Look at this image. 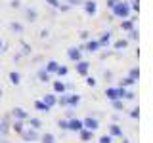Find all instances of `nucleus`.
<instances>
[{
	"mask_svg": "<svg viewBox=\"0 0 153 143\" xmlns=\"http://www.w3.org/2000/svg\"><path fill=\"white\" fill-rule=\"evenodd\" d=\"M25 15H27L29 21H36L38 13H36V10H35V8H27V10H25Z\"/></svg>",
	"mask_w": 153,
	"mask_h": 143,
	"instance_id": "16",
	"label": "nucleus"
},
{
	"mask_svg": "<svg viewBox=\"0 0 153 143\" xmlns=\"http://www.w3.org/2000/svg\"><path fill=\"white\" fill-rule=\"evenodd\" d=\"M12 31H16V32H23V25H21V23H12Z\"/></svg>",
	"mask_w": 153,
	"mask_h": 143,
	"instance_id": "32",
	"label": "nucleus"
},
{
	"mask_svg": "<svg viewBox=\"0 0 153 143\" xmlns=\"http://www.w3.org/2000/svg\"><path fill=\"white\" fill-rule=\"evenodd\" d=\"M35 109H36V111H40V113H48V111H50V109H48L42 101H36L35 103Z\"/></svg>",
	"mask_w": 153,
	"mask_h": 143,
	"instance_id": "27",
	"label": "nucleus"
},
{
	"mask_svg": "<svg viewBox=\"0 0 153 143\" xmlns=\"http://www.w3.org/2000/svg\"><path fill=\"white\" fill-rule=\"evenodd\" d=\"M113 107L117 109V111H121V109H123V99H115V101H113Z\"/></svg>",
	"mask_w": 153,
	"mask_h": 143,
	"instance_id": "35",
	"label": "nucleus"
},
{
	"mask_svg": "<svg viewBox=\"0 0 153 143\" xmlns=\"http://www.w3.org/2000/svg\"><path fill=\"white\" fill-rule=\"evenodd\" d=\"M132 84H136V80L130 78V76H126L124 80H121V86H123V88H126V86H132Z\"/></svg>",
	"mask_w": 153,
	"mask_h": 143,
	"instance_id": "28",
	"label": "nucleus"
},
{
	"mask_svg": "<svg viewBox=\"0 0 153 143\" xmlns=\"http://www.w3.org/2000/svg\"><path fill=\"white\" fill-rule=\"evenodd\" d=\"M67 2H69V6H71V8H73V6H82L84 0H67Z\"/></svg>",
	"mask_w": 153,
	"mask_h": 143,
	"instance_id": "36",
	"label": "nucleus"
},
{
	"mask_svg": "<svg viewBox=\"0 0 153 143\" xmlns=\"http://www.w3.org/2000/svg\"><path fill=\"white\" fill-rule=\"evenodd\" d=\"M138 38V31L136 29H130V40H136Z\"/></svg>",
	"mask_w": 153,
	"mask_h": 143,
	"instance_id": "40",
	"label": "nucleus"
},
{
	"mask_svg": "<svg viewBox=\"0 0 153 143\" xmlns=\"http://www.w3.org/2000/svg\"><path fill=\"white\" fill-rule=\"evenodd\" d=\"M46 4H50L52 8H59V0H46Z\"/></svg>",
	"mask_w": 153,
	"mask_h": 143,
	"instance_id": "39",
	"label": "nucleus"
},
{
	"mask_svg": "<svg viewBox=\"0 0 153 143\" xmlns=\"http://www.w3.org/2000/svg\"><path fill=\"white\" fill-rule=\"evenodd\" d=\"M134 95H136L134 92H130V90H126V94H124V97H123V99H128V101H130V99H134Z\"/></svg>",
	"mask_w": 153,
	"mask_h": 143,
	"instance_id": "38",
	"label": "nucleus"
},
{
	"mask_svg": "<svg viewBox=\"0 0 153 143\" xmlns=\"http://www.w3.org/2000/svg\"><path fill=\"white\" fill-rule=\"evenodd\" d=\"M29 124H31V128H35V130H40V126H42V122L38 120V118H31V116H29Z\"/></svg>",
	"mask_w": 153,
	"mask_h": 143,
	"instance_id": "25",
	"label": "nucleus"
},
{
	"mask_svg": "<svg viewBox=\"0 0 153 143\" xmlns=\"http://www.w3.org/2000/svg\"><path fill=\"white\" fill-rule=\"evenodd\" d=\"M92 130H86V128H82V130L79 132V136H80V139L82 141H88V139H92Z\"/></svg>",
	"mask_w": 153,
	"mask_h": 143,
	"instance_id": "18",
	"label": "nucleus"
},
{
	"mask_svg": "<svg viewBox=\"0 0 153 143\" xmlns=\"http://www.w3.org/2000/svg\"><path fill=\"white\" fill-rule=\"evenodd\" d=\"M123 143H128V139H123Z\"/></svg>",
	"mask_w": 153,
	"mask_h": 143,
	"instance_id": "45",
	"label": "nucleus"
},
{
	"mask_svg": "<svg viewBox=\"0 0 153 143\" xmlns=\"http://www.w3.org/2000/svg\"><path fill=\"white\" fill-rule=\"evenodd\" d=\"M130 116L132 118H138V116H140V109H134V111L130 113Z\"/></svg>",
	"mask_w": 153,
	"mask_h": 143,
	"instance_id": "41",
	"label": "nucleus"
},
{
	"mask_svg": "<svg viewBox=\"0 0 153 143\" xmlns=\"http://www.w3.org/2000/svg\"><path fill=\"white\" fill-rule=\"evenodd\" d=\"M79 103H80V95H76V94H69V103H67V107H76Z\"/></svg>",
	"mask_w": 153,
	"mask_h": 143,
	"instance_id": "15",
	"label": "nucleus"
},
{
	"mask_svg": "<svg viewBox=\"0 0 153 143\" xmlns=\"http://www.w3.org/2000/svg\"><path fill=\"white\" fill-rule=\"evenodd\" d=\"M10 82L17 86L19 82H21V74H19V73H16V71H12V73H10Z\"/></svg>",
	"mask_w": 153,
	"mask_h": 143,
	"instance_id": "21",
	"label": "nucleus"
},
{
	"mask_svg": "<svg viewBox=\"0 0 153 143\" xmlns=\"http://www.w3.org/2000/svg\"><path fill=\"white\" fill-rule=\"evenodd\" d=\"M2 48H4V42H2V38H0V52H2Z\"/></svg>",
	"mask_w": 153,
	"mask_h": 143,
	"instance_id": "44",
	"label": "nucleus"
},
{
	"mask_svg": "<svg viewBox=\"0 0 153 143\" xmlns=\"http://www.w3.org/2000/svg\"><path fill=\"white\" fill-rule=\"evenodd\" d=\"M57 126H59L61 130H69V120H59V122H57Z\"/></svg>",
	"mask_w": 153,
	"mask_h": 143,
	"instance_id": "33",
	"label": "nucleus"
},
{
	"mask_svg": "<svg viewBox=\"0 0 153 143\" xmlns=\"http://www.w3.org/2000/svg\"><path fill=\"white\" fill-rule=\"evenodd\" d=\"M98 42H100L102 46H107L109 42H111V32H109V31H107V32H103V35H102V38H100Z\"/></svg>",
	"mask_w": 153,
	"mask_h": 143,
	"instance_id": "20",
	"label": "nucleus"
},
{
	"mask_svg": "<svg viewBox=\"0 0 153 143\" xmlns=\"http://www.w3.org/2000/svg\"><path fill=\"white\" fill-rule=\"evenodd\" d=\"M0 97H2V90H0Z\"/></svg>",
	"mask_w": 153,
	"mask_h": 143,
	"instance_id": "46",
	"label": "nucleus"
},
{
	"mask_svg": "<svg viewBox=\"0 0 153 143\" xmlns=\"http://www.w3.org/2000/svg\"><path fill=\"white\" fill-rule=\"evenodd\" d=\"M57 67H59V63L52 59V61H48V63H46V71H48V73H50V74H54L56 71H57Z\"/></svg>",
	"mask_w": 153,
	"mask_h": 143,
	"instance_id": "17",
	"label": "nucleus"
},
{
	"mask_svg": "<svg viewBox=\"0 0 153 143\" xmlns=\"http://www.w3.org/2000/svg\"><path fill=\"white\" fill-rule=\"evenodd\" d=\"M105 95H107V99H111V101L121 99V88H107L105 90Z\"/></svg>",
	"mask_w": 153,
	"mask_h": 143,
	"instance_id": "9",
	"label": "nucleus"
},
{
	"mask_svg": "<svg viewBox=\"0 0 153 143\" xmlns=\"http://www.w3.org/2000/svg\"><path fill=\"white\" fill-rule=\"evenodd\" d=\"M67 57H69L71 61H75V63H76V61L82 59V52H80L79 48H69V50H67Z\"/></svg>",
	"mask_w": 153,
	"mask_h": 143,
	"instance_id": "7",
	"label": "nucleus"
},
{
	"mask_svg": "<svg viewBox=\"0 0 153 143\" xmlns=\"http://www.w3.org/2000/svg\"><path fill=\"white\" fill-rule=\"evenodd\" d=\"M56 73L59 74V76H65L67 73H69V69H67V67H61V65H59V67H57V71H56Z\"/></svg>",
	"mask_w": 153,
	"mask_h": 143,
	"instance_id": "31",
	"label": "nucleus"
},
{
	"mask_svg": "<svg viewBox=\"0 0 153 143\" xmlns=\"http://www.w3.org/2000/svg\"><path fill=\"white\" fill-rule=\"evenodd\" d=\"M21 136H23V139H25V141H38V137H40V136H38V130H35V128H31V130H23V133H21Z\"/></svg>",
	"mask_w": 153,
	"mask_h": 143,
	"instance_id": "5",
	"label": "nucleus"
},
{
	"mask_svg": "<svg viewBox=\"0 0 153 143\" xmlns=\"http://www.w3.org/2000/svg\"><path fill=\"white\" fill-rule=\"evenodd\" d=\"M134 27V19H128V21H123L121 29H124V31H130V29Z\"/></svg>",
	"mask_w": 153,
	"mask_h": 143,
	"instance_id": "29",
	"label": "nucleus"
},
{
	"mask_svg": "<svg viewBox=\"0 0 153 143\" xmlns=\"http://www.w3.org/2000/svg\"><path fill=\"white\" fill-rule=\"evenodd\" d=\"M2 143H10V141H2Z\"/></svg>",
	"mask_w": 153,
	"mask_h": 143,
	"instance_id": "47",
	"label": "nucleus"
},
{
	"mask_svg": "<svg viewBox=\"0 0 153 143\" xmlns=\"http://www.w3.org/2000/svg\"><path fill=\"white\" fill-rule=\"evenodd\" d=\"M8 132H10V118L4 116L2 122H0V133H2V136H6Z\"/></svg>",
	"mask_w": 153,
	"mask_h": 143,
	"instance_id": "13",
	"label": "nucleus"
},
{
	"mask_svg": "<svg viewBox=\"0 0 153 143\" xmlns=\"http://www.w3.org/2000/svg\"><path fill=\"white\" fill-rule=\"evenodd\" d=\"M12 116L16 118V120H27L29 113L25 111V109H21V107H16V109H12Z\"/></svg>",
	"mask_w": 153,
	"mask_h": 143,
	"instance_id": "6",
	"label": "nucleus"
},
{
	"mask_svg": "<svg viewBox=\"0 0 153 143\" xmlns=\"http://www.w3.org/2000/svg\"><path fill=\"white\" fill-rule=\"evenodd\" d=\"M86 84H88L90 88H94V86H96V78H94V76H88V78H86Z\"/></svg>",
	"mask_w": 153,
	"mask_h": 143,
	"instance_id": "37",
	"label": "nucleus"
},
{
	"mask_svg": "<svg viewBox=\"0 0 153 143\" xmlns=\"http://www.w3.org/2000/svg\"><path fill=\"white\" fill-rule=\"evenodd\" d=\"M75 69H76V74H80V76H86L88 74V69H90V63L88 61H76V65H75Z\"/></svg>",
	"mask_w": 153,
	"mask_h": 143,
	"instance_id": "3",
	"label": "nucleus"
},
{
	"mask_svg": "<svg viewBox=\"0 0 153 143\" xmlns=\"http://www.w3.org/2000/svg\"><path fill=\"white\" fill-rule=\"evenodd\" d=\"M109 136H113V137H123V128L119 126V124H111V126H109Z\"/></svg>",
	"mask_w": 153,
	"mask_h": 143,
	"instance_id": "12",
	"label": "nucleus"
},
{
	"mask_svg": "<svg viewBox=\"0 0 153 143\" xmlns=\"http://www.w3.org/2000/svg\"><path fill=\"white\" fill-rule=\"evenodd\" d=\"M82 6H84V12L88 13V15H96V13H98V4H96V0H84Z\"/></svg>",
	"mask_w": 153,
	"mask_h": 143,
	"instance_id": "2",
	"label": "nucleus"
},
{
	"mask_svg": "<svg viewBox=\"0 0 153 143\" xmlns=\"http://www.w3.org/2000/svg\"><path fill=\"white\" fill-rule=\"evenodd\" d=\"M128 76H130V78H134V80L138 82V78H140V69H136V67H134V69H130V74H128Z\"/></svg>",
	"mask_w": 153,
	"mask_h": 143,
	"instance_id": "30",
	"label": "nucleus"
},
{
	"mask_svg": "<svg viewBox=\"0 0 153 143\" xmlns=\"http://www.w3.org/2000/svg\"><path fill=\"white\" fill-rule=\"evenodd\" d=\"M117 2H119V0H107V8H113Z\"/></svg>",
	"mask_w": 153,
	"mask_h": 143,
	"instance_id": "42",
	"label": "nucleus"
},
{
	"mask_svg": "<svg viewBox=\"0 0 153 143\" xmlns=\"http://www.w3.org/2000/svg\"><path fill=\"white\" fill-rule=\"evenodd\" d=\"M86 52H90V54H94V52H98L100 50V48H102V44H100V42L98 40H88V42H86Z\"/></svg>",
	"mask_w": 153,
	"mask_h": 143,
	"instance_id": "11",
	"label": "nucleus"
},
{
	"mask_svg": "<svg viewBox=\"0 0 153 143\" xmlns=\"http://www.w3.org/2000/svg\"><path fill=\"white\" fill-rule=\"evenodd\" d=\"M42 103H44L48 109H52L54 105H57V95L56 94H46L44 99H42Z\"/></svg>",
	"mask_w": 153,
	"mask_h": 143,
	"instance_id": "8",
	"label": "nucleus"
},
{
	"mask_svg": "<svg viewBox=\"0 0 153 143\" xmlns=\"http://www.w3.org/2000/svg\"><path fill=\"white\" fill-rule=\"evenodd\" d=\"M19 4H21L19 0H12V8H19Z\"/></svg>",
	"mask_w": 153,
	"mask_h": 143,
	"instance_id": "43",
	"label": "nucleus"
},
{
	"mask_svg": "<svg viewBox=\"0 0 153 143\" xmlns=\"http://www.w3.org/2000/svg\"><path fill=\"white\" fill-rule=\"evenodd\" d=\"M113 10V15L115 17H119V19H128V15H130V4L128 2H123V0H119L117 4L111 8Z\"/></svg>",
	"mask_w": 153,
	"mask_h": 143,
	"instance_id": "1",
	"label": "nucleus"
},
{
	"mask_svg": "<svg viewBox=\"0 0 153 143\" xmlns=\"http://www.w3.org/2000/svg\"><path fill=\"white\" fill-rule=\"evenodd\" d=\"M82 126L86 128V130H92V132H96V130L100 128V122H98V118L88 116V118H84V120H82Z\"/></svg>",
	"mask_w": 153,
	"mask_h": 143,
	"instance_id": "4",
	"label": "nucleus"
},
{
	"mask_svg": "<svg viewBox=\"0 0 153 143\" xmlns=\"http://www.w3.org/2000/svg\"><path fill=\"white\" fill-rule=\"evenodd\" d=\"M67 103H69V94H61V97L57 99V105H59V107H67Z\"/></svg>",
	"mask_w": 153,
	"mask_h": 143,
	"instance_id": "22",
	"label": "nucleus"
},
{
	"mask_svg": "<svg viewBox=\"0 0 153 143\" xmlns=\"http://www.w3.org/2000/svg\"><path fill=\"white\" fill-rule=\"evenodd\" d=\"M82 120H79V118H71V120H69V130L71 132H80V130H82Z\"/></svg>",
	"mask_w": 153,
	"mask_h": 143,
	"instance_id": "10",
	"label": "nucleus"
},
{
	"mask_svg": "<svg viewBox=\"0 0 153 143\" xmlns=\"http://www.w3.org/2000/svg\"><path fill=\"white\" fill-rule=\"evenodd\" d=\"M40 139H42V143H56V137L52 136V133H44Z\"/></svg>",
	"mask_w": 153,
	"mask_h": 143,
	"instance_id": "26",
	"label": "nucleus"
},
{
	"mask_svg": "<svg viewBox=\"0 0 153 143\" xmlns=\"http://www.w3.org/2000/svg\"><path fill=\"white\" fill-rule=\"evenodd\" d=\"M10 126L13 128V132H17V133H23V120H16L13 124H10Z\"/></svg>",
	"mask_w": 153,
	"mask_h": 143,
	"instance_id": "23",
	"label": "nucleus"
},
{
	"mask_svg": "<svg viewBox=\"0 0 153 143\" xmlns=\"http://www.w3.org/2000/svg\"><path fill=\"white\" fill-rule=\"evenodd\" d=\"M65 90H67V86L61 82V80H56V82H54V92L56 94H63Z\"/></svg>",
	"mask_w": 153,
	"mask_h": 143,
	"instance_id": "19",
	"label": "nucleus"
},
{
	"mask_svg": "<svg viewBox=\"0 0 153 143\" xmlns=\"http://www.w3.org/2000/svg\"><path fill=\"white\" fill-rule=\"evenodd\" d=\"M50 78H52V74L48 73L46 69H40V71H38V80H40V82H50Z\"/></svg>",
	"mask_w": 153,
	"mask_h": 143,
	"instance_id": "14",
	"label": "nucleus"
},
{
	"mask_svg": "<svg viewBox=\"0 0 153 143\" xmlns=\"http://www.w3.org/2000/svg\"><path fill=\"white\" fill-rule=\"evenodd\" d=\"M113 46H115V50H124V48L128 46V40H124V38H121V40H117Z\"/></svg>",
	"mask_w": 153,
	"mask_h": 143,
	"instance_id": "24",
	"label": "nucleus"
},
{
	"mask_svg": "<svg viewBox=\"0 0 153 143\" xmlns=\"http://www.w3.org/2000/svg\"><path fill=\"white\" fill-rule=\"evenodd\" d=\"M113 141V136H102L100 137V143H111Z\"/></svg>",
	"mask_w": 153,
	"mask_h": 143,
	"instance_id": "34",
	"label": "nucleus"
}]
</instances>
